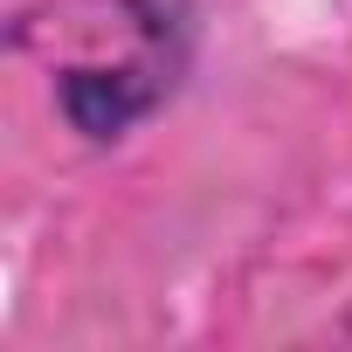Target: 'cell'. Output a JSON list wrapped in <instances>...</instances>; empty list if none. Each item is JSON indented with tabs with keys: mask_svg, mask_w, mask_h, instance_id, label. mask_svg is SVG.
<instances>
[{
	"mask_svg": "<svg viewBox=\"0 0 352 352\" xmlns=\"http://www.w3.org/2000/svg\"><path fill=\"white\" fill-rule=\"evenodd\" d=\"M194 63V21H166L138 35L124 56H83L56 69V111L83 145H124L138 124H152L187 83Z\"/></svg>",
	"mask_w": 352,
	"mask_h": 352,
	"instance_id": "6da1fadb",
	"label": "cell"
}]
</instances>
